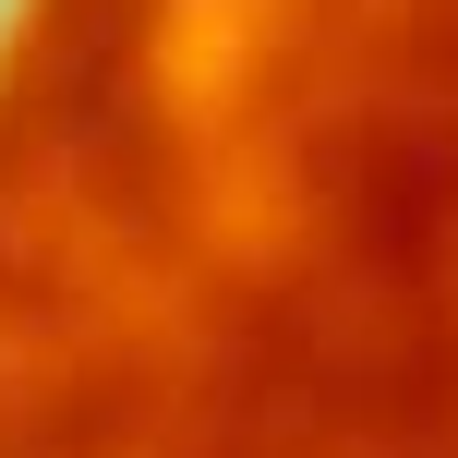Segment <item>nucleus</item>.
Returning <instances> with one entry per match:
<instances>
[{"label":"nucleus","mask_w":458,"mask_h":458,"mask_svg":"<svg viewBox=\"0 0 458 458\" xmlns=\"http://www.w3.org/2000/svg\"><path fill=\"white\" fill-rule=\"evenodd\" d=\"M0 458H458V0H0Z\"/></svg>","instance_id":"nucleus-1"}]
</instances>
